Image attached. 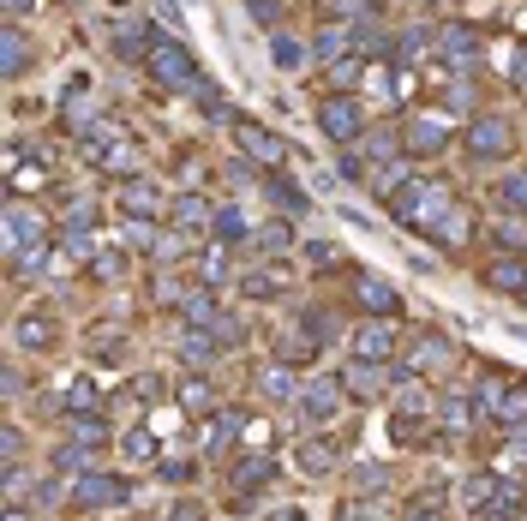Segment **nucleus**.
Masks as SVG:
<instances>
[{
	"mask_svg": "<svg viewBox=\"0 0 527 521\" xmlns=\"http://www.w3.org/2000/svg\"><path fill=\"white\" fill-rule=\"evenodd\" d=\"M258 390L270 396V402H300V384H294V366H264V378H258Z\"/></svg>",
	"mask_w": 527,
	"mask_h": 521,
	"instance_id": "33",
	"label": "nucleus"
},
{
	"mask_svg": "<svg viewBox=\"0 0 527 521\" xmlns=\"http://www.w3.org/2000/svg\"><path fill=\"white\" fill-rule=\"evenodd\" d=\"M96 408H102L96 378H72V384H66V414H96Z\"/></svg>",
	"mask_w": 527,
	"mask_h": 521,
	"instance_id": "36",
	"label": "nucleus"
},
{
	"mask_svg": "<svg viewBox=\"0 0 527 521\" xmlns=\"http://www.w3.org/2000/svg\"><path fill=\"white\" fill-rule=\"evenodd\" d=\"M360 66H366V60H360V54H348V60H336V66H324V84H336V96H348V84L360 78Z\"/></svg>",
	"mask_w": 527,
	"mask_h": 521,
	"instance_id": "44",
	"label": "nucleus"
},
{
	"mask_svg": "<svg viewBox=\"0 0 527 521\" xmlns=\"http://www.w3.org/2000/svg\"><path fill=\"white\" fill-rule=\"evenodd\" d=\"M258 168H252V156H240V162H228V180H252Z\"/></svg>",
	"mask_w": 527,
	"mask_h": 521,
	"instance_id": "52",
	"label": "nucleus"
},
{
	"mask_svg": "<svg viewBox=\"0 0 527 521\" xmlns=\"http://www.w3.org/2000/svg\"><path fill=\"white\" fill-rule=\"evenodd\" d=\"M168 222H174V234H210L216 204H210V198H198V192H180V198L168 204Z\"/></svg>",
	"mask_w": 527,
	"mask_h": 521,
	"instance_id": "17",
	"label": "nucleus"
},
{
	"mask_svg": "<svg viewBox=\"0 0 527 521\" xmlns=\"http://www.w3.org/2000/svg\"><path fill=\"white\" fill-rule=\"evenodd\" d=\"M120 456L126 462H150L156 456V438L150 432H120Z\"/></svg>",
	"mask_w": 527,
	"mask_h": 521,
	"instance_id": "46",
	"label": "nucleus"
},
{
	"mask_svg": "<svg viewBox=\"0 0 527 521\" xmlns=\"http://www.w3.org/2000/svg\"><path fill=\"white\" fill-rule=\"evenodd\" d=\"M486 414H480V402L468 396V390H456V396H444V408H438V426L450 432V438H468L474 426H480Z\"/></svg>",
	"mask_w": 527,
	"mask_h": 521,
	"instance_id": "21",
	"label": "nucleus"
},
{
	"mask_svg": "<svg viewBox=\"0 0 527 521\" xmlns=\"http://www.w3.org/2000/svg\"><path fill=\"white\" fill-rule=\"evenodd\" d=\"M150 48H156V30L138 18V24H114V54L120 60H150Z\"/></svg>",
	"mask_w": 527,
	"mask_h": 521,
	"instance_id": "27",
	"label": "nucleus"
},
{
	"mask_svg": "<svg viewBox=\"0 0 527 521\" xmlns=\"http://www.w3.org/2000/svg\"><path fill=\"white\" fill-rule=\"evenodd\" d=\"M462 150H468L474 162H504V156L516 150V120H510V114H474V120L462 126Z\"/></svg>",
	"mask_w": 527,
	"mask_h": 521,
	"instance_id": "4",
	"label": "nucleus"
},
{
	"mask_svg": "<svg viewBox=\"0 0 527 521\" xmlns=\"http://www.w3.org/2000/svg\"><path fill=\"white\" fill-rule=\"evenodd\" d=\"M354 360H366V366H396V330H390V318H366V324L354 330Z\"/></svg>",
	"mask_w": 527,
	"mask_h": 521,
	"instance_id": "12",
	"label": "nucleus"
},
{
	"mask_svg": "<svg viewBox=\"0 0 527 521\" xmlns=\"http://www.w3.org/2000/svg\"><path fill=\"white\" fill-rule=\"evenodd\" d=\"M264 198H270V204H276L288 222H294V216H306V204H312V198H306V192H300V186H294L282 168H276V174H264Z\"/></svg>",
	"mask_w": 527,
	"mask_h": 521,
	"instance_id": "24",
	"label": "nucleus"
},
{
	"mask_svg": "<svg viewBox=\"0 0 527 521\" xmlns=\"http://www.w3.org/2000/svg\"><path fill=\"white\" fill-rule=\"evenodd\" d=\"M270 521H306V510L300 504H282V510H270Z\"/></svg>",
	"mask_w": 527,
	"mask_h": 521,
	"instance_id": "54",
	"label": "nucleus"
},
{
	"mask_svg": "<svg viewBox=\"0 0 527 521\" xmlns=\"http://www.w3.org/2000/svg\"><path fill=\"white\" fill-rule=\"evenodd\" d=\"M276 360H282V366H312V360H318V336H312L306 324L282 330V336H276Z\"/></svg>",
	"mask_w": 527,
	"mask_h": 521,
	"instance_id": "25",
	"label": "nucleus"
},
{
	"mask_svg": "<svg viewBox=\"0 0 527 521\" xmlns=\"http://www.w3.org/2000/svg\"><path fill=\"white\" fill-rule=\"evenodd\" d=\"M450 150V120L444 114H408V126H402V156L408 162H432V156H444Z\"/></svg>",
	"mask_w": 527,
	"mask_h": 521,
	"instance_id": "5",
	"label": "nucleus"
},
{
	"mask_svg": "<svg viewBox=\"0 0 527 521\" xmlns=\"http://www.w3.org/2000/svg\"><path fill=\"white\" fill-rule=\"evenodd\" d=\"M252 18H258V24H276V18H282V0H252Z\"/></svg>",
	"mask_w": 527,
	"mask_h": 521,
	"instance_id": "51",
	"label": "nucleus"
},
{
	"mask_svg": "<svg viewBox=\"0 0 527 521\" xmlns=\"http://www.w3.org/2000/svg\"><path fill=\"white\" fill-rule=\"evenodd\" d=\"M0 66H6V78H24V66H30V36L18 24L0 30Z\"/></svg>",
	"mask_w": 527,
	"mask_h": 521,
	"instance_id": "29",
	"label": "nucleus"
},
{
	"mask_svg": "<svg viewBox=\"0 0 527 521\" xmlns=\"http://www.w3.org/2000/svg\"><path fill=\"white\" fill-rule=\"evenodd\" d=\"M402 378H396V366H366V360H354L348 372H342V390L354 396V402H378L384 390H396Z\"/></svg>",
	"mask_w": 527,
	"mask_h": 521,
	"instance_id": "14",
	"label": "nucleus"
},
{
	"mask_svg": "<svg viewBox=\"0 0 527 521\" xmlns=\"http://www.w3.org/2000/svg\"><path fill=\"white\" fill-rule=\"evenodd\" d=\"M30 6H36V0H6V18H12V24H18V18H24V12H30Z\"/></svg>",
	"mask_w": 527,
	"mask_h": 521,
	"instance_id": "55",
	"label": "nucleus"
},
{
	"mask_svg": "<svg viewBox=\"0 0 527 521\" xmlns=\"http://www.w3.org/2000/svg\"><path fill=\"white\" fill-rule=\"evenodd\" d=\"M348 54H354V24H336V18H324V24H318V36H312V60L336 66V60H348Z\"/></svg>",
	"mask_w": 527,
	"mask_h": 521,
	"instance_id": "19",
	"label": "nucleus"
},
{
	"mask_svg": "<svg viewBox=\"0 0 527 521\" xmlns=\"http://www.w3.org/2000/svg\"><path fill=\"white\" fill-rule=\"evenodd\" d=\"M246 6H252V0H246Z\"/></svg>",
	"mask_w": 527,
	"mask_h": 521,
	"instance_id": "59",
	"label": "nucleus"
},
{
	"mask_svg": "<svg viewBox=\"0 0 527 521\" xmlns=\"http://www.w3.org/2000/svg\"><path fill=\"white\" fill-rule=\"evenodd\" d=\"M366 156H372V174H378V162L402 156V132H366Z\"/></svg>",
	"mask_w": 527,
	"mask_h": 521,
	"instance_id": "38",
	"label": "nucleus"
},
{
	"mask_svg": "<svg viewBox=\"0 0 527 521\" xmlns=\"http://www.w3.org/2000/svg\"><path fill=\"white\" fill-rule=\"evenodd\" d=\"M408 521H438V516H432V510H426V504H420V510H414V516H408Z\"/></svg>",
	"mask_w": 527,
	"mask_h": 521,
	"instance_id": "57",
	"label": "nucleus"
},
{
	"mask_svg": "<svg viewBox=\"0 0 527 521\" xmlns=\"http://www.w3.org/2000/svg\"><path fill=\"white\" fill-rule=\"evenodd\" d=\"M36 240H54V228H48V216L36 210V204H24L18 192L6 198V252H24V246H36Z\"/></svg>",
	"mask_w": 527,
	"mask_h": 521,
	"instance_id": "8",
	"label": "nucleus"
},
{
	"mask_svg": "<svg viewBox=\"0 0 527 521\" xmlns=\"http://www.w3.org/2000/svg\"><path fill=\"white\" fill-rule=\"evenodd\" d=\"M144 72H150L156 90H198V60H192V48H186L180 36H156Z\"/></svg>",
	"mask_w": 527,
	"mask_h": 521,
	"instance_id": "2",
	"label": "nucleus"
},
{
	"mask_svg": "<svg viewBox=\"0 0 527 521\" xmlns=\"http://www.w3.org/2000/svg\"><path fill=\"white\" fill-rule=\"evenodd\" d=\"M174 396H180V408H186L192 420H216V384H210V378H198V372H192V378H180V390H174Z\"/></svg>",
	"mask_w": 527,
	"mask_h": 521,
	"instance_id": "26",
	"label": "nucleus"
},
{
	"mask_svg": "<svg viewBox=\"0 0 527 521\" xmlns=\"http://www.w3.org/2000/svg\"><path fill=\"white\" fill-rule=\"evenodd\" d=\"M450 366H456V342H450V336H420L414 354L396 360V378H402V384H414L420 372H426V378H444Z\"/></svg>",
	"mask_w": 527,
	"mask_h": 521,
	"instance_id": "6",
	"label": "nucleus"
},
{
	"mask_svg": "<svg viewBox=\"0 0 527 521\" xmlns=\"http://www.w3.org/2000/svg\"><path fill=\"white\" fill-rule=\"evenodd\" d=\"M234 138H240V150H246V156H252V162H264V168H270V174H276V168H282V162H288V144H282V138H276V132H264V126H258V120H234Z\"/></svg>",
	"mask_w": 527,
	"mask_h": 521,
	"instance_id": "13",
	"label": "nucleus"
},
{
	"mask_svg": "<svg viewBox=\"0 0 527 521\" xmlns=\"http://www.w3.org/2000/svg\"><path fill=\"white\" fill-rule=\"evenodd\" d=\"M486 288H498V294H522L527 288V258L522 252H498V258L486 264Z\"/></svg>",
	"mask_w": 527,
	"mask_h": 521,
	"instance_id": "22",
	"label": "nucleus"
},
{
	"mask_svg": "<svg viewBox=\"0 0 527 521\" xmlns=\"http://www.w3.org/2000/svg\"><path fill=\"white\" fill-rule=\"evenodd\" d=\"M192 474H198L192 462H162V480H168V486H180V480H192Z\"/></svg>",
	"mask_w": 527,
	"mask_h": 521,
	"instance_id": "49",
	"label": "nucleus"
},
{
	"mask_svg": "<svg viewBox=\"0 0 527 521\" xmlns=\"http://www.w3.org/2000/svg\"><path fill=\"white\" fill-rule=\"evenodd\" d=\"M510 72H516V84H527V48H516V54H510Z\"/></svg>",
	"mask_w": 527,
	"mask_h": 521,
	"instance_id": "53",
	"label": "nucleus"
},
{
	"mask_svg": "<svg viewBox=\"0 0 527 521\" xmlns=\"http://www.w3.org/2000/svg\"><path fill=\"white\" fill-rule=\"evenodd\" d=\"M306 258H312L318 270H336V264H342V252H336V246H306Z\"/></svg>",
	"mask_w": 527,
	"mask_h": 521,
	"instance_id": "48",
	"label": "nucleus"
},
{
	"mask_svg": "<svg viewBox=\"0 0 527 521\" xmlns=\"http://www.w3.org/2000/svg\"><path fill=\"white\" fill-rule=\"evenodd\" d=\"M66 426H72V444H84V450H90V456H96V450H108V444H114V432H108V420H102V414H72V420H66Z\"/></svg>",
	"mask_w": 527,
	"mask_h": 521,
	"instance_id": "30",
	"label": "nucleus"
},
{
	"mask_svg": "<svg viewBox=\"0 0 527 521\" xmlns=\"http://www.w3.org/2000/svg\"><path fill=\"white\" fill-rule=\"evenodd\" d=\"M48 258H54V240H36V246L12 252V270H18V276H36V270H48Z\"/></svg>",
	"mask_w": 527,
	"mask_h": 521,
	"instance_id": "39",
	"label": "nucleus"
},
{
	"mask_svg": "<svg viewBox=\"0 0 527 521\" xmlns=\"http://www.w3.org/2000/svg\"><path fill=\"white\" fill-rule=\"evenodd\" d=\"M90 276H96V282H120V276H126V252H96V258H90Z\"/></svg>",
	"mask_w": 527,
	"mask_h": 521,
	"instance_id": "45",
	"label": "nucleus"
},
{
	"mask_svg": "<svg viewBox=\"0 0 527 521\" xmlns=\"http://www.w3.org/2000/svg\"><path fill=\"white\" fill-rule=\"evenodd\" d=\"M438 54H444L456 72L480 66V30H474V24H444V30H438Z\"/></svg>",
	"mask_w": 527,
	"mask_h": 521,
	"instance_id": "15",
	"label": "nucleus"
},
{
	"mask_svg": "<svg viewBox=\"0 0 527 521\" xmlns=\"http://www.w3.org/2000/svg\"><path fill=\"white\" fill-rule=\"evenodd\" d=\"M108 6H132V0H108Z\"/></svg>",
	"mask_w": 527,
	"mask_h": 521,
	"instance_id": "58",
	"label": "nucleus"
},
{
	"mask_svg": "<svg viewBox=\"0 0 527 521\" xmlns=\"http://www.w3.org/2000/svg\"><path fill=\"white\" fill-rule=\"evenodd\" d=\"M192 288H198V276H192V282H186V276H156L150 300H156V306H168V312H180V306L192 300Z\"/></svg>",
	"mask_w": 527,
	"mask_h": 521,
	"instance_id": "35",
	"label": "nucleus"
},
{
	"mask_svg": "<svg viewBox=\"0 0 527 521\" xmlns=\"http://www.w3.org/2000/svg\"><path fill=\"white\" fill-rule=\"evenodd\" d=\"M336 462H342V444H336L330 432H312V438H300V444H294V468H300L306 480H330V474H336Z\"/></svg>",
	"mask_w": 527,
	"mask_h": 521,
	"instance_id": "11",
	"label": "nucleus"
},
{
	"mask_svg": "<svg viewBox=\"0 0 527 521\" xmlns=\"http://www.w3.org/2000/svg\"><path fill=\"white\" fill-rule=\"evenodd\" d=\"M54 336H60L54 312H24V318H18V348H24V354H48Z\"/></svg>",
	"mask_w": 527,
	"mask_h": 521,
	"instance_id": "23",
	"label": "nucleus"
},
{
	"mask_svg": "<svg viewBox=\"0 0 527 521\" xmlns=\"http://www.w3.org/2000/svg\"><path fill=\"white\" fill-rule=\"evenodd\" d=\"M342 402H348L342 378H312V384H300V414H306L312 426H330V420L342 414Z\"/></svg>",
	"mask_w": 527,
	"mask_h": 521,
	"instance_id": "10",
	"label": "nucleus"
},
{
	"mask_svg": "<svg viewBox=\"0 0 527 521\" xmlns=\"http://www.w3.org/2000/svg\"><path fill=\"white\" fill-rule=\"evenodd\" d=\"M318 132L330 138V150H354V144H366V108L354 102V96H324L318 102Z\"/></svg>",
	"mask_w": 527,
	"mask_h": 521,
	"instance_id": "3",
	"label": "nucleus"
},
{
	"mask_svg": "<svg viewBox=\"0 0 527 521\" xmlns=\"http://www.w3.org/2000/svg\"><path fill=\"white\" fill-rule=\"evenodd\" d=\"M6 521H30V510H18V504H12V510H6Z\"/></svg>",
	"mask_w": 527,
	"mask_h": 521,
	"instance_id": "56",
	"label": "nucleus"
},
{
	"mask_svg": "<svg viewBox=\"0 0 527 521\" xmlns=\"http://www.w3.org/2000/svg\"><path fill=\"white\" fill-rule=\"evenodd\" d=\"M210 336H216L222 348H240V342H246V318H240V312H216V324H210Z\"/></svg>",
	"mask_w": 527,
	"mask_h": 521,
	"instance_id": "43",
	"label": "nucleus"
},
{
	"mask_svg": "<svg viewBox=\"0 0 527 521\" xmlns=\"http://www.w3.org/2000/svg\"><path fill=\"white\" fill-rule=\"evenodd\" d=\"M324 18H336V24H372V0H324Z\"/></svg>",
	"mask_w": 527,
	"mask_h": 521,
	"instance_id": "37",
	"label": "nucleus"
},
{
	"mask_svg": "<svg viewBox=\"0 0 527 521\" xmlns=\"http://www.w3.org/2000/svg\"><path fill=\"white\" fill-rule=\"evenodd\" d=\"M252 234H258V252H288L294 246V222H264Z\"/></svg>",
	"mask_w": 527,
	"mask_h": 521,
	"instance_id": "42",
	"label": "nucleus"
},
{
	"mask_svg": "<svg viewBox=\"0 0 527 521\" xmlns=\"http://www.w3.org/2000/svg\"><path fill=\"white\" fill-rule=\"evenodd\" d=\"M252 240V228H246V216H240V204H222L216 210V222H210V246H246Z\"/></svg>",
	"mask_w": 527,
	"mask_h": 521,
	"instance_id": "28",
	"label": "nucleus"
},
{
	"mask_svg": "<svg viewBox=\"0 0 527 521\" xmlns=\"http://www.w3.org/2000/svg\"><path fill=\"white\" fill-rule=\"evenodd\" d=\"M132 498V486L120 480V474H96V468H84L78 480H72V510H120Z\"/></svg>",
	"mask_w": 527,
	"mask_h": 521,
	"instance_id": "7",
	"label": "nucleus"
},
{
	"mask_svg": "<svg viewBox=\"0 0 527 521\" xmlns=\"http://www.w3.org/2000/svg\"><path fill=\"white\" fill-rule=\"evenodd\" d=\"M354 300L366 306V318H396L402 312V300H396V288L378 276V270H360V282H354Z\"/></svg>",
	"mask_w": 527,
	"mask_h": 521,
	"instance_id": "18",
	"label": "nucleus"
},
{
	"mask_svg": "<svg viewBox=\"0 0 527 521\" xmlns=\"http://www.w3.org/2000/svg\"><path fill=\"white\" fill-rule=\"evenodd\" d=\"M126 138H132V132H126V126H120L114 114H96V120H90V126L78 132V150H84V156L96 162V156H108V150H114V144H126Z\"/></svg>",
	"mask_w": 527,
	"mask_h": 521,
	"instance_id": "20",
	"label": "nucleus"
},
{
	"mask_svg": "<svg viewBox=\"0 0 527 521\" xmlns=\"http://www.w3.org/2000/svg\"><path fill=\"white\" fill-rule=\"evenodd\" d=\"M474 234H480V216H474V204H462V198H456V204H450L432 228H426V240H432V246H444V252H462Z\"/></svg>",
	"mask_w": 527,
	"mask_h": 521,
	"instance_id": "9",
	"label": "nucleus"
},
{
	"mask_svg": "<svg viewBox=\"0 0 527 521\" xmlns=\"http://www.w3.org/2000/svg\"><path fill=\"white\" fill-rule=\"evenodd\" d=\"M384 486H390L384 468H360V492H384Z\"/></svg>",
	"mask_w": 527,
	"mask_h": 521,
	"instance_id": "50",
	"label": "nucleus"
},
{
	"mask_svg": "<svg viewBox=\"0 0 527 521\" xmlns=\"http://www.w3.org/2000/svg\"><path fill=\"white\" fill-rule=\"evenodd\" d=\"M120 210H126V222H156V216H168V204H162V192L138 174V180H126L120 186Z\"/></svg>",
	"mask_w": 527,
	"mask_h": 521,
	"instance_id": "16",
	"label": "nucleus"
},
{
	"mask_svg": "<svg viewBox=\"0 0 527 521\" xmlns=\"http://www.w3.org/2000/svg\"><path fill=\"white\" fill-rule=\"evenodd\" d=\"M240 294L246 300H282V282H276V270H252V276H240Z\"/></svg>",
	"mask_w": 527,
	"mask_h": 521,
	"instance_id": "40",
	"label": "nucleus"
},
{
	"mask_svg": "<svg viewBox=\"0 0 527 521\" xmlns=\"http://www.w3.org/2000/svg\"><path fill=\"white\" fill-rule=\"evenodd\" d=\"M270 60H276V66H282V72H294V66H300V60H306V48H300V42H294V36H288V30H276V36H270Z\"/></svg>",
	"mask_w": 527,
	"mask_h": 521,
	"instance_id": "41",
	"label": "nucleus"
},
{
	"mask_svg": "<svg viewBox=\"0 0 527 521\" xmlns=\"http://www.w3.org/2000/svg\"><path fill=\"white\" fill-rule=\"evenodd\" d=\"M96 168H102V174H114L120 186H126V180H138V138H126V144H114L108 156H96Z\"/></svg>",
	"mask_w": 527,
	"mask_h": 521,
	"instance_id": "31",
	"label": "nucleus"
},
{
	"mask_svg": "<svg viewBox=\"0 0 527 521\" xmlns=\"http://www.w3.org/2000/svg\"><path fill=\"white\" fill-rule=\"evenodd\" d=\"M222 354H228V348H222L210 330H186V336H180V360H186V366H210V360H222Z\"/></svg>",
	"mask_w": 527,
	"mask_h": 521,
	"instance_id": "32",
	"label": "nucleus"
},
{
	"mask_svg": "<svg viewBox=\"0 0 527 521\" xmlns=\"http://www.w3.org/2000/svg\"><path fill=\"white\" fill-rule=\"evenodd\" d=\"M450 204H456V192H450L444 180H402V186L390 192V210H396V222H408V228H432Z\"/></svg>",
	"mask_w": 527,
	"mask_h": 521,
	"instance_id": "1",
	"label": "nucleus"
},
{
	"mask_svg": "<svg viewBox=\"0 0 527 521\" xmlns=\"http://www.w3.org/2000/svg\"><path fill=\"white\" fill-rule=\"evenodd\" d=\"M498 210H510V216H527V168H510L504 180H498Z\"/></svg>",
	"mask_w": 527,
	"mask_h": 521,
	"instance_id": "34",
	"label": "nucleus"
},
{
	"mask_svg": "<svg viewBox=\"0 0 527 521\" xmlns=\"http://www.w3.org/2000/svg\"><path fill=\"white\" fill-rule=\"evenodd\" d=\"M444 108H450V114H468V108H474V96H468V78H456V84L444 90Z\"/></svg>",
	"mask_w": 527,
	"mask_h": 521,
	"instance_id": "47",
	"label": "nucleus"
}]
</instances>
